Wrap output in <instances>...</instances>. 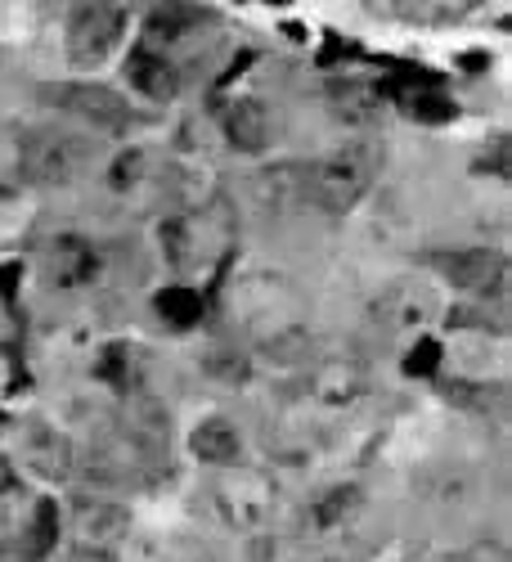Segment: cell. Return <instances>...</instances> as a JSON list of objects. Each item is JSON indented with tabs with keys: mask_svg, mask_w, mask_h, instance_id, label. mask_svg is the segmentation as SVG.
Returning <instances> with one entry per match:
<instances>
[{
	"mask_svg": "<svg viewBox=\"0 0 512 562\" xmlns=\"http://www.w3.org/2000/svg\"><path fill=\"white\" fill-rule=\"evenodd\" d=\"M235 319L248 329V338L278 356H301L306 347V315L301 293L293 279L278 270H248L235 284Z\"/></svg>",
	"mask_w": 512,
	"mask_h": 562,
	"instance_id": "cell-1",
	"label": "cell"
},
{
	"mask_svg": "<svg viewBox=\"0 0 512 562\" xmlns=\"http://www.w3.org/2000/svg\"><path fill=\"white\" fill-rule=\"evenodd\" d=\"M383 171V145L374 139H351L338 145L333 154H323L310 171H306V194L323 207V212H351Z\"/></svg>",
	"mask_w": 512,
	"mask_h": 562,
	"instance_id": "cell-2",
	"label": "cell"
},
{
	"mask_svg": "<svg viewBox=\"0 0 512 562\" xmlns=\"http://www.w3.org/2000/svg\"><path fill=\"white\" fill-rule=\"evenodd\" d=\"M158 244H162V257L175 274H194V270L220 261L229 248V203L212 199L207 207H190V212L167 216L158 225Z\"/></svg>",
	"mask_w": 512,
	"mask_h": 562,
	"instance_id": "cell-3",
	"label": "cell"
},
{
	"mask_svg": "<svg viewBox=\"0 0 512 562\" xmlns=\"http://www.w3.org/2000/svg\"><path fill=\"white\" fill-rule=\"evenodd\" d=\"M212 504L235 531H261L274 518V482L252 473V468H225L212 482Z\"/></svg>",
	"mask_w": 512,
	"mask_h": 562,
	"instance_id": "cell-4",
	"label": "cell"
},
{
	"mask_svg": "<svg viewBox=\"0 0 512 562\" xmlns=\"http://www.w3.org/2000/svg\"><path fill=\"white\" fill-rule=\"evenodd\" d=\"M19 167L32 184H45V190H55V184H72L86 167V145L68 131H36L23 139L19 149Z\"/></svg>",
	"mask_w": 512,
	"mask_h": 562,
	"instance_id": "cell-5",
	"label": "cell"
},
{
	"mask_svg": "<svg viewBox=\"0 0 512 562\" xmlns=\"http://www.w3.org/2000/svg\"><path fill=\"white\" fill-rule=\"evenodd\" d=\"M126 36L122 5H81L68 19V59L72 68H100Z\"/></svg>",
	"mask_w": 512,
	"mask_h": 562,
	"instance_id": "cell-6",
	"label": "cell"
},
{
	"mask_svg": "<svg viewBox=\"0 0 512 562\" xmlns=\"http://www.w3.org/2000/svg\"><path fill=\"white\" fill-rule=\"evenodd\" d=\"M436 315H441V293L423 274L396 279V284H387L374 297V319L391 334H418V329H428Z\"/></svg>",
	"mask_w": 512,
	"mask_h": 562,
	"instance_id": "cell-7",
	"label": "cell"
},
{
	"mask_svg": "<svg viewBox=\"0 0 512 562\" xmlns=\"http://www.w3.org/2000/svg\"><path fill=\"white\" fill-rule=\"evenodd\" d=\"M428 261L454 289L473 297H499L508 289V257L494 248H454V252H432Z\"/></svg>",
	"mask_w": 512,
	"mask_h": 562,
	"instance_id": "cell-8",
	"label": "cell"
},
{
	"mask_svg": "<svg viewBox=\"0 0 512 562\" xmlns=\"http://www.w3.org/2000/svg\"><path fill=\"white\" fill-rule=\"evenodd\" d=\"M50 100L59 109H68L72 117L90 122L95 131H122L130 122V104L117 95V90L100 86V81H81V86H45Z\"/></svg>",
	"mask_w": 512,
	"mask_h": 562,
	"instance_id": "cell-9",
	"label": "cell"
},
{
	"mask_svg": "<svg viewBox=\"0 0 512 562\" xmlns=\"http://www.w3.org/2000/svg\"><path fill=\"white\" fill-rule=\"evenodd\" d=\"M368 392V364L360 356H329L310 369V396L323 409H351Z\"/></svg>",
	"mask_w": 512,
	"mask_h": 562,
	"instance_id": "cell-10",
	"label": "cell"
},
{
	"mask_svg": "<svg viewBox=\"0 0 512 562\" xmlns=\"http://www.w3.org/2000/svg\"><path fill=\"white\" fill-rule=\"evenodd\" d=\"M72 531H77V544L113 549L130 531V513L113 499H100V495H77L72 499Z\"/></svg>",
	"mask_w": 512,
	"mask_h": 562,
	"instance_id": "cell-11",
	"label": "cell"
},
{
	"mask_svg": "<svg viewBox=\"0 0 512 562\" xmlns=\"http://www.w3.org/2000/svg\"><path fill=\"white\" fill-rule=\"evenodd\" d=\"M220 131L239 154H265L274 145V117L252 95H239L220 109Z\"/></svg>",
	"mask_w": 512,
	"mask_h": 562,
	"instance_id": "cell-12",
	"label": "cell"
},
{
	"mask_svg": "<svg viewBox=\"0 0 512 562\" xmlns=\"http://www.w3.org/2000/svg\"><path fill=\"white\" fill-rule=\"evenodd\" d=\"M19 450H23V463L32 468L36 477H45V482H64L72 473V446L50 424H27Z\"/></svg>",
	"mask_w": 512,
	"mask_h": 562,
	"instance_id": "cell-13",
	"label": "cell"
},
{
	"mask_svg": "<svg viewBox=\"0 0 512 562\" xmlns=\"http://www.w3.org/2000/svg\"><path fill=\"white\" fill-rule=\"evenodd\" d=\"M329 109H333V117L338 122H346V126H374L378 117H383V86L378 81H364V77H338V81H329Z\"/></svg>",
	"mask_w": 512,
	"mask_h": 562,
	"instance_id": "cell-14",
	"label": "cell"
},
{
	"mask_svg": "<svg viewBox=\"0 0 512 562\" xmlns=\"http://www.w3.org/2000/svg\"><path fill=\"white\" fill-rule=\"evenodd\" d=\"M126 77H130V86H135L145 100L171 104V100L180 95V72H175V64H171L167 55L149 50V45L130 50V59H126Z\"/></svg>",
	"mask_w": 512,
	"mask_h": 562,
	"instance_id": "cell-15",
	"label": "cell"
},
{
	"mask_svg": "<svg viewBox=\"0 0 512 562\" xmlns=\"http://www.w3.org/2000/svg\"><path fill=\"white\" fill-rule=\"evenodd\" d=\"M50 270H55L59 289H81L100 274V252L86 234H59L55 248H50Z\"/></svg>",
	"mask_w": 512,
	"mask_h": 562,
	"instance_id": "cell-16",
	"label": "cell"
},
{
	"mask_svg": "<svg viewBox=\"0 0 512 562\" xmlns=\"http://www.w3.org/2000/svg\"><path fill=\"white\" fill-rule=\"evenodd\" d=\"M297 199H306V167H297V162H278V167H270V171H261L257 180H252V203L270 216H278V212H288Z\"/></svg>",
	"mask_w": 512,
	"mask_h": 562,
	"instance_id": "cell-17",
	"label": "cell"
},
{
	"mask_svg": "<svg viewBox=\"0 0 512 562\" xmlns=\"http://www.w3.org/2000/svg\"><path fill=\"white\" fill-rule=\"evenodd\" d=\"M190 450H194V459H203L212 468H235L239 454H243V437H239V428L229 424V418H207V424L194 428Z\"/></svg>",
	"mask_w": 512,
	"mask_h": 562,
	"instance_id": "cell-18",
	"label": "cell"
},
{
	"mask_svg": "<svg viewBox=\"0 0 512 562\" xmlns=\"http://www.w3.org/2000/svg\"><path fill=\"white\" fill-rule=\"evenodd\" d=\"M207 10H198V5H158V10H149V19H145V36L149 41H180V36H190V32H198V27H207Z\"/></svg>",
	"mask_w": 512,
	"mask_h": 562,
	"instance_id": "cell-19",
	"label": "cell"
},
{
	"mask_svg": "<svg viewBox=\"0 0 512 562\" xmlns=\"http://www.w3.org/2000/svg\"><path fill=\"white\" fill-rule=\"evenodd\" d=\"M153 306H158V315L171 324V329H198L203 315H207V297H203L198 289H190V284L162 289V293L153 297Z\"/></svg>",
	"mask_w": 512,
	"mask_h": 562,
	"instance_id": "cell-20",
	"label": "cell"
},
{
	"mask_svg": "<svg viewBox=\"0 0 512 562\" xmlns=\"http://www.w3.org/2000/svg\"><path fill=\"white\" fill-rule=\"evenodd\" d=\"M360 504H364L360 486H329L310 504V522H315V531H338V527H346L355 518Z\"/></svg>",
	"mask_w": 512,
	"mask_h": 562,
	"instance_id": "cell-21",
	"label": "cell"
},
{
	"mask_svg": "<svg viewBox=\"0 0 512 562\" xmlns=\"http://www.w3.org/2000/svg\"><path fill=\"white\" fill-rule=\"evenodd\" d=\"M23 544H27V553L41 562V558H50L55 549H59V504L55 499H36V508H32V518L23 522Z\"/></svg>",
	"mask_w": 512,
	"mask_h": 562,
	"instance_id": "cell-22",
	"label": "cell"
},
{
	"mask_svg": "<svg viewBox=\"0 0 512 562\" xmlns=\"http://www.w3.org/2000/svg\"><path fill=\"white\" fill-rule=\"evenodd\" d=\"M409 113L428 126H441V122H454L458 117V104L436 86H423V90H409Z\"/></svg>",
	"mask_w": 512,
	"mask_h": 562,
	"instance_id": "cell-23",
	"label": "cell"
},
{
	"mask_svg": "<svg viewBox=\"0 0 512 562\" xmlns=\"http://www.w3.org/2000/svg\"><path fill=\"white\" fill-rule=\"evenodd\" d=\"M203 369L216 383H248V356L239 347H212L203 356Z\"/></svg>",
	"mask_w": 512,
	"mask_h": 562,
	"instance_id": "cell-24",
	"label": "cell"
},
{
	"mask_svg": "<svg viewBox=\"0 0 512 562\" xmlns=\"http://www.w3.org/2000/svg\"><path fill=\"white\" fill-rule=\"evenodd\" d=\"M95 379H104V383L117 387V392L130 387V347H126V342H109V347L95 356Z\"/></svg>",
	"mask_w": 512,
	"mask_h": 562,
	"instance_id": "cell-25",
	"label": "cell"
},
{
	"mask_svg": "<svg viewBox=\"0 0 512 562\" xmlns=\"http://www.w3.org/2000/svg\"><path fill=\"white\" fill-rule=\"evenodd\" d=\"M441 360H445V351H441L436 338H418L413 351L400 360V369H405V379H436V373H441Z\"/></svg>",
	"mask_w": 512,
	"mask_h": 562,
	"instance_id": "cell-26",
	"label": "cell"
},
{
	"mask_svg": "<svg viewBox=\"0 0 512 562\" xmlns=\"http://www.w3.org/2000/svg\"><path fill=\"white\" fill-rule=\"evenodd\" d=\"M139 171H145V154H139V149H130V154H122L117 162H113V190H130V184L139 180Z\"/></svg>",
	"mask_w": 512,
	"mask_h": 562,
	"instance_id": "cell-27",
	"label": "cell"
},
{
	"mask_svg": "<svg viewBox=\"0 0 512 562\" xmlns=\"http://www.w3.org/2000/svg\"><path fill=\"white\" fill-rule=\"evenodd\" d=\"M454 562H508V549L499 540H477V544L463 549Z\"/></svg>",
	"mask_w": 512,
	"mask_h": 562,
	"instance_id": "cell-28",
	"label": "cell"
},
{
	"mask_svg": "<svg viewBox=\"0 0 512 562\" xmlns=\"http://www.w3.org/2000/svg\"><path fill=\"white\" fill-rule=\"evenodd\" d=\"M0 562H36L19 531H0Z\"/></svg>",
	"mask_w": 512,
	"mask_h": 562,
	"instance_id": "cell-29",
	"label": "cell"
},
{
	"mask_svg": "<svg viewBox=\"0 0 512 562\" xmlns=\"http://www.w3.org/2000/svg\"><path fill=\"white\" fill-rule=\"evenodd\" d=\"M368 562H413V544L409 540H383Z\"/></svg>",
	"mask_w": 512,
	"mask_h": 562,
	"instance_id": "cell-30",
	"label": "cell"
},
{
	"mask_svg": "<svg viewBox=\"0 0 512 562\" xmlns=\"http://www.w3.org/2000/svg\"><path fill=\"white\" fill-rule=\"evenodd\" d=\"M59 562H113L109 549H90V544H72L59 553Z\"/></svg>",
	"mask_w": 512,
	"mask_h": 562,
	"instance_id": "cell-31",
	"label": "cell"
},
{
	"mask_svg": "<svg viewBox=\"0 0 512 562\" xmlns=\"http://www.w3.org/2000/svg\"><path fill=\"white\" fill-rule=\"evenodd\" d=\"M19 491V473H14V463L10 459H0V499H10Z\"/></svg>",
	"mask_w": 512,
	"mask_h": 562,
	"instance_id": "cell-32",
	"label": "cell"
},
{
	"mask_svg": "<svg viewBox=\"0 0 512 562\" xmlns=\"http://www.w3.org/2000/svg\"><path fill=\"white\" fill-rule=\"evenodd\" d=\"M19 266H0V293H5V302L14 306V284H19Z\"/></svg>",
	"mask_w": 512,
	"mask_h": 562,
	"instance_id": "cell-33",
	"label": "cell"
}]
</instances>
